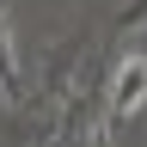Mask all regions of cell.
<instances>
[{"label": "cell", "instance_id": "obj_2", "mask_svg": "<svg viewBox=\"0 0 147 147\" xmlns=\"http://www.w3.org/2000/svg\"><path fill=\"white\" fill-rule=\"evenodd\" d=\"M12 74H18V55H12V37H6V18H0V92H12Z\"/></svg>", "mask_w": 147, "mask_h": 147}, {"label": "cell", "instance_id": "obj_1", "mask_svg": "<svg viewBox=\"0 0 147 147\" xmlns=\"http://www.w3.org/2000/svg\"><path fill=\"white\" fill-rule=\"evenodd\" d=\"M147 104V55H123L117 67V104H110V117H135V110Z\"/></svg>", "mask_w": 147, "mask_h": 147}]
</instances>
